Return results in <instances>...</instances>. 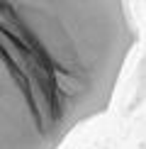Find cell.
<instances>
[{"label":"cell","mask_w":146,"mask_h":149,"mask_svg":"<svg viewBox=\"0 0 146 149\" xmlns=\"http://www.w3.org/2000/svg\"><path fill=\"white\" fill-rule=\"evenodd\" d=\"M136 39L127 0H0V149H61L105 115Z\"/></svg>","instance_id":"6da1fadb"}]
</instances>
